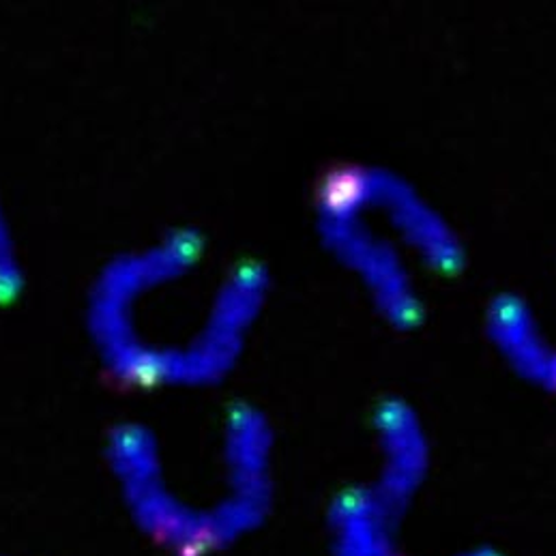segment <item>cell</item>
<instances>
[{"instance_id":"6da1fadb","label":"cell","mask_w":556,"mask_h":556,"mask_svg":"<svg viewBox=\"0 0 556 556\" xmlns=\"http://www.w3.org/2000/svg\"><path fill=\"white\" fill-rule=\"evenodd\" d=\"M318 230L336 261L359 281L371 305L395 327L421 318L419 263L395 230L370 208L338 170L318 193Z\"/></svg>"},{"instance_id":"7a4b0ae2","label":"cell","mask_w":556,"mask_h":556,"mask_svg":"<svg viewBox=\"0 0 556 556\" xmlns=\"http://www.w3.org/2000/svg\"><path fill=\"white\" fill-rule=\"evenodd\" d=\"M346 170L359 195L406 243L419 267L443 276L463 267L460 235L419 187L384 168L353 166Z\"/></svg>"},{"instance_id":"3957f363","label":"cell","mask_w":556,"mask_h":556,"mask_svg":"<svg viewBox=\"0 0 556 556\" xmlns=\"http://www.w3.org/2000/svg\"><path fill=\"white\" fill-rule=\"evenodd\" d=\"M488 336L498 357L525 380L556 391V329L527 299L498 296L488 309Z\"/></svg>"}]
</instances>
